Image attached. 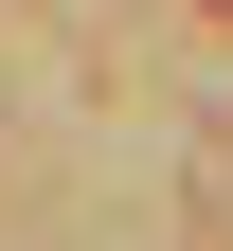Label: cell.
Masks as SVG:
<instances>
[{"label": "cell", "mask_w": 233, "mask_h": 251, "mask_svg": "<svg viewBox=\"0 0 233 251\" xmlns=\"http://www.w3.org/2000/svg\"><path fill=\"white\" fill-rule=\"evenodd\" d=\"M215 18H233V0H215Z\"/></svg>", "instance_id": "cell-1"}]
</instances>
